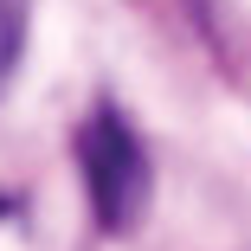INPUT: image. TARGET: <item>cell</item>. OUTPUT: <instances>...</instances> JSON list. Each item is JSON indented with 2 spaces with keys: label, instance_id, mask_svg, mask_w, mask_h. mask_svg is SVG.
<instances>
[{
  "label": "cell",
  "instance_id": "obj_1",
  "mask_svg": "<svg viewBox=\"0 0 251 251\" xmlns=\"http://www.w3.org/2000/svg\"><path fill=\"white\" fill-rule=\"evenodd\" d=\"M77 174H84V200L97 232L129 238L148 213V193H155V161H148L142 135L129 129V116L116 103H97L77 123Z\"/></svg>",
  "mask_w": 251,
  "mask_h": 251
},
{
  "label": "cell",
  "instance_id": "obj_2",
  "mask_svg": "<svg viewBox=\"0 0 251 251\" xmlns=\"http://www.w3.org/2000/svg\"><path fill=\"white\" fill-rule=\"evenodd\" d=\"M26 26H32V0H0V77H7L26 52Z\"/></svg>",
  "mask_w": 251,
  "mask_h": 251
},
{
  "label": "cell",
  "instance_id": "obj_3",
  "mask_svg": "<svg viewBox=\"0 0 251 251\" xmlns=\"http://www.w3.org/2000/svg\"><path fill=\"white\" fill-rule=\"evenodd\" d=\"M7 213H13V200H7V193H0V219H7Z\"/></svg>",
  "mask_w": 251,
  "mask_h": 251
}]
</instances>
